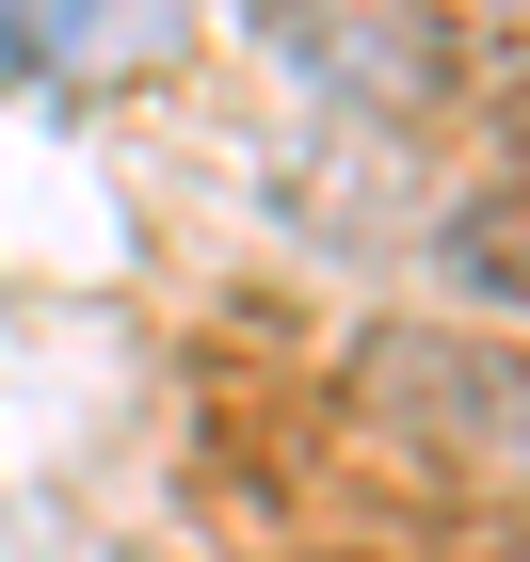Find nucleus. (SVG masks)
<instances>
[{
    "label": "nucleus",
    "instance_id": "1",
    "mask_svg": "<svg viewBox=\"0 0 530 562\" xmlns=\"http://www.w3.org/2000/svg\"><path fill=\"white\" fill-rule=\"evenodd\" d=\"M450 258L483 273V290H530V177H515V193H483V210L450 225Z\"/></svg>",
    "mask_w": 530,
    "mask_h": 562
}]
</instances>
